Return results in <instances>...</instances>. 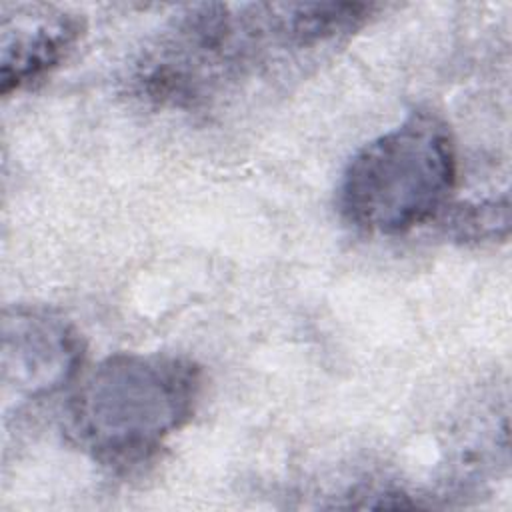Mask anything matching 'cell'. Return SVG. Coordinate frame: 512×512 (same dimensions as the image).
<instances>
[{
  "label": "cell",
  "instance_id": "cell-1",
  "mask_svg": "<svg viewBox=\"0 0 512 512\" xmlns=\"http://www.w3.org/2000/svg\"><path fill=\"white\" fill-rule=\"evenodd\" d=\"M326 46L314 4L188 6L142 52L134 84L164 106L194 108L282 50Z\"/></svg>",
  "mask_w": 512,
  "mask_h": 512
},
{
  "label": "cell",
  "instance_id": "cell-2",
  "mask_svg": "<svg viewBox=\"0 0 512 512\" xmlns=\"http://www.w3.org/2000/svg\"><path fill=\"white\" fill-rule=\"evenodd\" d=\"M202 386V368L190 358L110 354L80 380L68 406L70 434L102 464L144 462L190 422Z\"/></svg>",
  "mask_w": 512,
  "mask_h": 512
},
{
  "label": "cell",
  "instance_id": "cell-3",
  "mask_svg": "<svg viewBox=\"0 0 512 512\" xmlns=\"http://www.w3.org/2000/svg\"><path fill=\"white\" fill-rule=\"evenodd\" d=\"M456 180L450 126L434 112L416 110L350 158L338 208L358 230L396 236L442 216Z\"/></svg>",
  "mask_w": 512,
  "mask_h": 512
},
{
  "label": "cell",
  "instance_id": "cell-4",
  "mask_svg": "<svg viewBox=\"0 0 512 512\" xmlns=\"http://www.w3.org/2000/svg\"><path fill=\"white\" fill-rule=\"evenodd\" d=\"M84 344L60 314L40 306H12L2 316V398L28 404L72 382Z\"/></svg>",
  "mask_w": 512,
  "mask_h": 512
},
{
  "label": "cell",
  "instance_id": "cell-5",
  "mask_svg": "<svg viewBox=\"0 0 512 512\" xmlns=\"http://www.w3.org/2000/svg\"><path fill=\"white\" fill-rule=\"evenodd\" d=\"M80 16L46 4H16L2 10L0 84L2 94L30 88L56 70L78 44Z\"/></svg>",
  "mask_w": 512,
  "mask_h": 512
},
{
  "label": "cell",
  "instance_id": "cell-6",
  "mask_svg": "<svg viewBox=\"0 0 512 512\" xmlns=\"http://www.w3.org/2000/svg\"><path fill=\"white\" fill-rule=\"evenodd\" d=\"M446 230L462 242H484L504 238L508 234L510 214H508V196L474 200L444 210ZM442 212V214H444Z\"/></svg>",
  "mask_w": 512,
  "mask_h": 512
}]
</instances>
